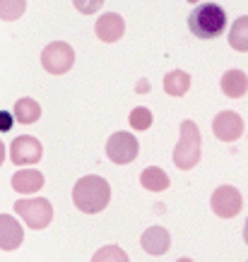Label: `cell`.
I'll return each mask as SVG.
<instances>
[{
	"instance_id": "4",
	"label": "cell",
	"mask_w": 248,
	"mask_h": 262,
	"mask_svg": "<svg viewBox=\"0 0 248 262\" xmlns=\"http://www.w3.org/2000/svg\"><path fill=\"white\" fill-rule=\"evenodd\" d=\"M15 212L24 219L29 229H44L53 219V205L46 198H34V200H17Z\"/></svg>"
},
{
	"instance_id": "17",
	"label": "cell",
	"mask_w": 248,
	"mask_h": 262,
	"mask_svg": "<svg viewBox=\"0 0 248 262\" xmlns=\"http://www.w3.org/2000/svg\"><path fill=\"white\" fill-rule=\"evenodd\" d=\"M191 89V75L183 70H171L164 77V92L169 96H183Z\"/></svg>"
},
{
	"instance_id": "21",
	"label": "cell",
	"mask_w": 248,
	"mask_h": 262,
	"mask_svg": "<svg viewBox=\"0 0 248 262\" xmlns=\"http://www.w3.org/2000/svg\"><path fill=\"white\" fill-rule=\"evenodd\" d=\"M130 125L135 127V130H147V127H152V111L144 108V106L133 108V111H130Z\"/></svg>"
},
{
	"instance_id": "2",
	"label": "cell",
	"mask_w": 248,
	"mask_h": 262,
	"mask_svg": "<svg viewBox=\"0 0 248 262\" xmlns=\"http://www.w3.org/2000/svg\"><path fill=\"white\" fill-rule=\"evenodd\" d=\"M226 27V12L215 3H202L188 17V29L198 39H217Z\"/></svg>"
},
{
	"instance_id": "7",
	"label": "cell",
	"mask_w": 248,
	"mask_h": 262,
	"mask_svg": "<svg viewBox=\"0 0 248 262\" xmlns=\"http://www.w3.org/2000/svg\"><path fill=\"white\" fill-rule=\"evenodd\" d=\"M210 205H212V212L217 216H222V219H232L241 212V207H243V198H241V192L234 188V185H219L215 192H212V200H210Z\"/></svg>"
},
{
	"instance_id": "3",
	"label": "cell",
	"mask_w": 248,
	"mask_h": 262,
	"mask_svg": "<svg viewBox=\"0 0 248 262\" xmlns=\"http://www.w3.org/2000/svg\"><path fill=\"white\" fill-rule=\"evenodd\" d=\"M200 149H202V137L200 130L193 120H183L181 123V137L174 149V164L181 171H191L198 161H200Z\"/></svg>"
},
{
	"instance_id": "22",
	"label": "cell",
	"mask_w": 248,
	"mask_h": 262,
	"mask_svg": "<svg viewBox=\"0 0 248 262\" xmlns=\"http://www.w3.org/2000/svg\"><path fill=\"white\" fill-rule=\"evenodd\" d=\"M72 5L80 10L82 15H94L104 5V0H72Z\"/></svg>"
},
{
	"instance_id": "14",
	"label": "cell",
	"mask_w": 248,
	"mask_h": 262,
	"mask_svg": "<svg viewBox=\"0 0 248 262\" xmlns=\"http://www.w3.org/2000/svg\"><path fill=\"white\" fill-rule=\"evenodd\" d=\"M222 92L229 99H241L248 92V77L241 70H226L222 77Z\"/></svg>"
},
{
	"instance_id": "13",
	"label": "cell",
	"mask_w": 248,
	"mask_h": 262,
	"mask_svg": "<svg viewBox=\"0 0 248 262\" xmlns=\"http://www.w3.org/2000/svg\"><path fill=\"white\" fill-rule=\"evenodd\" d=\"M44 183L46 178L39 173V171H34V168H22V171H17L12 176V188H15L19 195H32V192H39L44 188Z\"/></svg>"
},
{
	"instance_id": "1",
	"label": "cell",
	"mask_w": 248,
	"mask_h": 262,
	"mask_svg": "<svg viewBox=\"0 0 248 262\" xmlns=\"http://www.w3.org/2000/svg\"><path fill=\"white\" fill-rule=\"evenodd\" d=\"M111 200V185L101 176H82L72 188V202L85 214H99Z\"/></svg>"
},
{
	"instance_id": "26",
	"label": "cell",
	"mask_w": 248,
	"mask_h": 262,
	"mask_svg": "<svg viewBox=\"0 0 248 262\" xmlns=\"http://www.w3.org/2000/svg\"><path fill=\"white\" fill-rule=\"evenodd\" d=\"M243 241H246V246H248V219H246V226H243Z\"/></svg>"
},
{
	"instance_id": "20",
	"label": "cell",
	"mask_w": 248,
	"mask_h": 262,
	"mask_svg": "<svg viewBox=\"0 0 248 262\" xmlns=\"http://www.w3.org/2000/svg\"><path fill=\"white\" fill-rule=\"evenodd\" d=\"M92 262H130V260L126 255V250H120L118 246H104L94 253Z\"/></svg>"
},
{
	"instance_id": "16",
	"label": "cell",
	"mask_w": 248,
	"mask_h": 262,
	"mask_svg": "<svg viewBox=\"0 0 248 262\" xmlns=\"http://www.w3.org/2000/svg\"><path fill=\"white\" fill-rule=\"evenodd\" d=\"M140 185L150 192H161L169 188V176L157 166H147L140 176Z\"/></svg>"
},
{
	"instance_id": "28",
	"label": "cell",
	"mask_w": 248,
	"mask_h": 262,
	"mask_svg": "<svg viewBox=\"0 0 248 262\" xmlns=\"http://www.w3.org/2000/svg\"><path fill=\"white\" fill-rule=\"evenodd\" d=\"M188 3H200V0H188Z\"/></svg>"
},
{
	"instance_id": "10",
	"label": "cell",
	"mask_w": 248,
	"mask_h": 262,
	"mask_svg": "<svg viewBox=\"0 0 248 262\" xmlns=\"http://www.w3.org/2000/svg\"><path fill=\"white\" fill-rule=\"evenodd\" d=\"M94 32L99 36V41H104V43H113V41H118L126 32V22H123V17L116 15V12H106L96 19L94 24Z\"/></svg>"
},
{
	"instance_id": "24",
	"label": "cell",
	"mask_w": 248,
	"mask_h": 262,
	"mask_svg": "<svg viewBox=\"0 0 248 262\" xmlns=\"http://www.w3.org/2000/svg\"><path fill=\"white\" fill-rule=\"evenodd\" d=\"M147 89H150V82H140L137 84V92H147Z\"/></svg>"
},
{
	"instance_id": "6",
	"label": "cell",
	"mask_w": 248,
	"mask_h": 262,
	"mask_svg": "<svg viewBox=\"0 0 248 262\" xmlns=\"http://www.w3.org/2000/svg\"><path fill=\"white\" fill-rule=\"evenodd\" d=\"M140 151V144H137V137H133L130 133H113L106 142V157L113 161V164H120L126 166L137 157Z\"/></svg>"
},
{
	"instance_id": "5",
	"label": "cell",
	"mask_w": 248,
	"mask_h": 262,
	"mask_svg": "<svg viewBox=\"0 0 248 262\" xmlns=\"http://www.w3.org/2000/svg\"><path fill=\"white\" fill-rule=\"evenodd\" d=\"M41 65L51 75H63L75 65V51L65 41H53L41 51Z\"/></svg>"
},
{
	"instance_id": "18",
	"label": "cell",
	"mask_w": 248,
	"mask_h": 262,
	"mask_svg": "<svg viewBox=\"0 0 248 262\" xmlns=\"http://www.w3.org/2000/svg\"><path fill=\"white\" fill-rule=\"evenodd\" d=\"M229 46L239 53H248V15L239 17L229 32Z\"/></svg>"
},
{
	"instance_id": "23",
	"label": "cell",
	"mask_w": 248,
	"mask_h": 262,
	"mask_svg": "<svg viewBox=\"0 0 248 262\" xmlns=\"http://www.w3.org/2000/svg\"><path fill=\"white\" fill-rule=\"evenodd\" d=\"M12 123H15V116L8 111H0V133H8L10 127H12Z\"/></svg>"
},
{
	"instance_id": "27",
	"label": "cell",
	"mask_w": 248,
	"mask_h": 262,
	"mask_svg": "<svg viewBox=\"0 0 248 262\" xmlns=\"http://www.w3.org/2000/svg\"><path fill=\"white\" fill-rule=\"evenodd\" d=\"M176 262H193L191 257H181V260H176Z\"/></svg>"
},
{
	"instance_id": "19",
	"label": "cell",
	"mask_w": 248,
	"mask_h": 262,
	"mask_svg": "<svg viewBox=\"0 0 248 262\" xmlns=\"http://www.w3.org/2000/svg\"><path fill=\"white\" fill-rule=\"evenodd\" d=\"M27 0H0V19L3 22H15L24 15Z\"/></svg>"
},
{
	"instance_id": "12",
	"label": "cell",
	"mask_w": 248,
	"mask_h": 262,
	"mask_svg": "<svg viewBox=\"0 0 248 262\" xmlns=\"http://www.w3.org/2000/svg\"><path fill=\"white\" fill-rule=\"evenodd\" d=\"M140 246L144 248V253H150V255H164L169 250V246H171V236H169L167 229L152 226V229H147L142 233Z\"/></svg>"
},
{
	"instance_id": "9",
	"label": "cell",
	"mask_w": 248,
	"mask_h": 262,
	"mask_svg": "<svg viewBox=\"0 0 248 262\" xmlns=\"http://www.w3.org/2000/svg\"><path fill=\"white\" fill-rule=\"evenodd\" d=\"M212 133L222 142H234L243 135V118L234 111H222L212 120Z\"/></svg>"
},
{
	"instance_id": "25",
	"label": "cell",
	"mask_w": 248,
	"mask_h": 262,
	"mask_svg": "<svg viewBox=\"0 0 248 262\" xmlns=\"http://www.w3.org/2000/svg\"><path fill=\"white\" fill-rule=\"evenodd\" d=\"M3 161H5V147H3V140H0V166H3Z\"/></svg>"
},
{
	"instance_id": "11",
	"label": "cell",
	"mask_w": 248,
	"mask_h": 262,
	"mask_svg": "<svg viewBox=\"0 0 248 262\" xmlns=\"http://www.w3.org/2000/svg\"><path fill=\"white\" fill-rule=\"evenodd\" d=\"M22 241H24V233L19 222L10 214H0V250L12 253V250H17L22 246Z\"/></svg>"
},
{
	"instance_id": "8",
	"label": "cell",
	"mask_w": 248,
	"mask_h": 262,
	"mask_svg": "<svg viewBox=\"0 0 248 262\" xmlns=\"http://www.w3.org/2000/svg\"><path fill=\"white\" fill-rule=\"evenodd\" d=\"M41 157H44V147L32 135H19L15 137V142L10 144V159L15 161L17 166L36 164V161H41Z\"/></svg>"
},
{
	"instance_id": "15",
	"label": "cell",
	"mask_w": 248,
	"mask_h": 262,
	"mask_svg": "<svg viewBox=\"0 0 248 262\" xmlns=\"http://www.w3.org/2000/svg\"><path fill=\"white\" fill-rule=\"evenodd\" d=\"M12 116H15L17 123H22V125H32V123H36V120L41 118V106H39L36 99L22 96V99H17Z\"/></svg>"
}]
</instances>
